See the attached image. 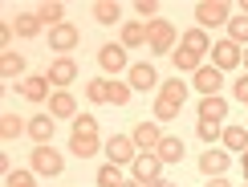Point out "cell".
Masks as SVG:
<instances>
[{
	"mask_svg": "<svg viewBox=\"0 0 248 187\" xmlns=\"http://www.w3.org/2000/svg\"><path fill=\"white\" fill-rule=\"evenodd\" d=\"M69 151L78 159H94L98 151H106V142L98 139V118L94 114H78L74 126H69Z\"/></svg>",
	"mask_w": 248,
	"mask_h": 187,
	"instance_id": "1",
	"label": "cell"
},
{
	"mask_svg": "<svg viewBox=\"0 0 248 187\" xmlns=\"http://www.w3.org/2000/svg\"><path fill=\"white\" fill-rule=\"evenodd\" d=\"M175 41H183L179 33H175V25H171V20H151V25H147V53L151 57H171L175 53Z\"/></svg>",
	"mask_w": 248,
	"mask_h": 187,
	"instance_id": "2",
	"label": "cell"
},
{
	"mask_svg": "<svg viewBox=\"0 0 248 187\" xmlns=\"http://www.w3.org/2000/svg\"><path fill=\"white\" fill-rule=\"evenodd\" d=\"M228 20H232V4L228 0H200V4H195V29H203V33H208V29H228Z\"/></svg>",
	"mask_w": 248,
	"mask_h": 187,
	"instance_id": "3",
	"label": "cell"
},
{
	"mask_svg": "<svg viewBox=\"0 0 248 187\" xmlns=\"http://www.w3.org/2000/svg\"><path fill=\"white\" fill-rule=\"evenodd\" d=\"M29 171H37V175H61L65 171V155L61 151H53V142L49 147H33V155H29Z\"/></svg>",
	"mask_w": 248,
	"mask_h": 187,
	"instance_id": "4",
	"label": "cell"
},
{
	"mask_svg": "<svg viewBox=\"0 0 248 187\" xmlns=\"http://www.w3.org/2000/svg\"><path fill=\"white\" fill-rule=\"evenodd\" d=\"M139 147H134L130 134H110L106 139V159L114 163V167H134V159H139Z\"/></svg>",
	"mask_w": 248,
	"mask_h": 187,
	"instance_id": "5",
	"label": "cell"
},
{
	"mask_svg": "<svg viewBox=\"0 0 248 187\" xmlns=\"http://www.w3.org/2000/svg\"><path fill=\"white\" fill-rule=\"evenodd\" d=\"M130 139H134V147H139L142 155H155V151H159V142H163V130H159V122H155V118H142V122H134Z\"/></svg>",
	"mask_w": 248,
	"mask_h": 187,
	"instance_id": "6",
	"label": "cell"
},
{
	"mask_svg": "<svg viewBox=\"0 0 248 187\" xmlns=\"http://www.w3.org/2000/svg\"><path fill=\"white\" fill-rule=\"evenodd\" d=\"M81 45V33H78V25H57V29H49V49H53V53H61V57H69L74 53V49Z\"/></svg>",
	"mask_w": 248,
	"mask_h": 187,
	"instance_id": "7",
	"label": "cell"
},
{
	"mask_svg": "<svg viewBox=\"0 0 248 187\" xmlns=\"http://www.w3.org/2000/svg\"><path fill=\"white\" fill-rule=\"evenodd\" d=\"M212 65L220 69V74H224V69L244 65V49H240V45H232L228 37H224V41H216V45H212Z\"/></svg>",
	"mask_w": 248,
	"mask_h": 187,
	"instance_id": "8",
	"label": "cell"
},
{
	"mask_svg": "<svg viewBox=\"0 0 248 187\" xmlns=\"http://www.w3.org/2000/svg\"><path fill=\"white\" fill-rule=\"evenodd\" d=\"M134 183H142V187H155L163 179V159L159 155H139V159H134Z\"/></svg>",
	"mask_w": 248,
	"mask_h": 187,
	"instance_id": "9",
	"label": "cell"
},
{
	"mask_svg": "<svg viewBox=\"0 0 248 187\" xmlns=\"http://www.w3.org/2000/svg\"><path fill=\"white\" fill-rule=\"evenodd\" d=\"M16 90H20V98H29V102H49L53 98V81H49V74H29Z\"/></svg>",
	"mask_w": 248,
	"mask_h": 187,
	"instance_id": "10",
	"label": "cell"
},
{
	"mask_svg": "<svg viewBox=\"0 0 248 187\" xmlns=\"http://www.w3.org/2000/svg\"><path fill=\"white\" fill-rule=\"evenodd\" d=\"M191 90H200L203 98H216V94L224 90V74L216 65H203V69H195L191 74Z\"/></svg>",
	"mask_w": 248,
	"mask_h": 187,
	"instance_id": "11",
	"label": "cell"
},
{
	"mask_svg": "<svg viewBox=\"0 0 248 187\" xmlns=\"http://www.w3.org/2000/svg\"><path fill=\"white\" fill-rule=\"evenodd\" d=\"M126 81H130V90H139V94H147V90H159V86H163L151 61H139V65H130V69H126Z\"/></svg>",
	"mask_w": 248,
	"mask_h": 187,
	"instance_id": "12",
	"label": "cell"
},
{
	"mask_svg": "<svg viewBox=\"0 0 248 187\" xmlns=\"http://www.w3.org/2000/svg\"><path fill=\"white\" fill-rule=\"evenodd\" d=\"M98 65L106 69V74H126L130 61H126V49H122V41H118V45H102V49H98Z\"/></svg>",
	"mask_w": 248,
	"mask_h": 187,
	"instance_id": "13",
	"label": "cell"
},
{
	"mask_svg": "<svg viewBox=\"0 0 248 187\" xmlns=\"http://www.w3.org/2000/svg\"><path fill=\"white\" fill-rule=\"evenodd\" d=\"M49 81H53L57 90L74 86V81H78V61L74 57H53V61H49Z\"/></svg>",
	"mask_w": 248,
	"mask_h": 187,
	"instance_id": "14",
	"label": "cell"
},
{
	"mask_svg": "<svg viewBox=\"0 0 248 187\" xmlns=\"http://www.w3.org/2000/svg\"><path fill=\"white\" fill-rule=\"evenodd\" d=\"M228 167H232V155L228 151H212L208 147V151L200 155V171L208 175V179H224V171H228Z\"/></svg>",
	"mask_w": 248,
	"mask_h": 187,
	"instance_id": "15",
	"label": "cell"
},
{
	"mask_svg": "<svg viewBox=\"0 0 248 187\" xmlns=\"http://www.w3.org/2000/svg\"><path fill=\"white\" fill-rule=\"evenodd\" d=\"M53 130H57L53 114H37V118H29V139H33L37 147H49V142H53Z\"/></svg>",
	"mask_w": 248,
	"mask_h": 187,
	"instance_id": "16",
	"label": "cell"
},
{
	"mask_svg": "<svg viewBox=\"0 0 248 187\" xmlns=\"http://www.w3.org/2000/svg\"><path fill=\"white\" fill-rule=\"evenodd\" d=\"M49 114H53V118H69L74 122L78 118V98L69 90H53V98H49Z\"/></svg>",
	"mask_w": 248,
	"mask_h": 187,
	"instance_id": "17",
	"label": "cell"
},
{
	"mask_svg": "<svg viewBox=\"0 0 248 187\" xmlns=\"http://www.w3.org/2000/svg\"><path fill=\"white\" fill-rule=\"evenodd\" d=\"M228 118V98L216 94V98H200V122H220Z\"/></svg>",
	"mask_w": 248,
	"mask_h": 187,
	"instance_id": "18",
	"label": "cell"
},
{
	"mask_svg": "<svg viewBox=\"0 0 248 187\" xmlns=\"http://www.w3.org/2000/svg\"><path fill=\"white\" fill-rule=\"evenodd\" d=\"M147 45V25L142 20H122V49H142Z\"/></svg>",
	"mask_w": 248,
	"mask_h": 187,
	"instance_id": "19",
	"label": "cell"
},
{
	"mask_svg": "<svg viewBox=\"0 0 248 187\" xmlns=\"http://www.w3.org/2000/svg\"><path fill=\"white\" fill-rule=\"evenodd\" d=\"M0 78H20L25 81V53H16V49H8V53H0Z\"/></svg>",
	"mask_w": 248,
	"mask_h": 187,
	"instance_id": "20",
	"label": "cell"
},
{
	"mask_svg": "<svg viewBox=\"0 0 248 187\" xmlns=\"http://www.w3.org/2000/svg\"><path fill=\"white\" fill-rule=\"evenodd\" d=\"M33 13L41 16V25H45V29H57V25H65V20H61V16H65V4H61V0H45V4H37Z\"/></svg>",
	"mask_w": 248,
	"mask_h": 187,
	"instance_id": "21",
	"label": "cell"
},
{
	"mask_svg": "<svg viewBox=\"0 0 248 187\" xmlns=\"http://www.w3.org/2000/svg\"><path fill=\"white\" fill-rule=\"evenodd\" d=\"M20 134H29V122H20V114L4 110V114H0V139L13 142V139H20Z\"/></svg>",
	"mask_w": 248,
	"mask_h": 187,
	"instance_id": "22",
	"label": "cell"
},
{
	"mask_svg": "<svg viewBox=\"0 0 248 187\" xmlns=\"http://www.w3.org/2000/svg\"><path fill=\"white\" fill-rule=\"evenodd\" d=\"M90 13H94L98 25H118V20H122V4H118V0H94Z\"/></svg>",
	"mask_w": 248,
	"mask_h": 187,
	"instance_id": "23",
	"label": "cell"
},
{
	"mask_svg": "<svg viewBox=\"0 0 248 187\" xmlns=\"http://www.w3.org/2000/svg\"><path fill=\"white\" fill-rule=\"evenodd\" d=\"M187 90H191V86L175 74V78H167V81L159 86V98H167V102H175V106H183V102H187Z\"/></svg>",
	"mask_w": 248,
	"mask_h": 187,
	"instance_id": "24",
	"label": "cell"
},
{
	"mask_svg": "<svg viewBox=\"0 0 248 187\" xmlns=\"http://www.w3.org/2000/svg\"><path fill=\"white\" fill-rule=\"evenodd\" d=\"M13 29H16V37H25V41H33V37H41V16L37 13H16V20H13Z\"/></svg>",
	"mask_w": 248,
	"mask_h": 187,
	"instance_id": "25",
	"label": "cell"
},
{
	"mask_svg": "<svg viewBox=\"0 0 248 187\" xmlns=\"http://www.w3.org/2000/svg\"><path fill=\"white\" fill-rule=\"evenodd\" d=\"M179 45L183 49H191V53H212V45H216V41L208 37V33H203V29H187V33H183V41H179Z\"/></svg>",
	"mask_w": 248,
	"mask_h": 187,
	"instance_id": "26",
	"label": "cell"
},
{
	"mask_svg": "<svg viewBox=\"0 0 248 187\" xmlns=\"http://www.w3.org/2000/svg\"><path fill=\"white\" fill-rule=\"evenodd\" d=\"M171 61H175V74H195V69H203V57L191 53V49H183V45L171 53Z\"/></svg>",
	"mask_w": 248,
	"mask_h": 187,
	"instance_id": "27",
	"label": "cell"
},
{
	"mask_svg": "<svg viewBox=\"0 0 248 187\" xmlns=\"http://www.w3.org/2000/svg\"><path fill=\"white\" fill-rule=\"evenodd\" d=\"M163 159V167L167 163H183V139H175V134H163V142H159V151H155Z\"/></svg>",
	"mask_w": 248,
	"mask_h": 187,
	"instance_id": "28",
	"label": "cell"
},
{
	"mask_svg": "<svg viewBox=\"0 0 248 187\" xmlns=\"http://www.w3.org/2000/svg\"><path fill=\"white\" fill-rule=\"evenodd\" d=\"M224 151H248V126H240V122H236V126H224Z\"/></svg>",
	"mask_w": 248,
	"mask_h": 187,
	"instance_id": "29",
	"label": "cell"
},
{
	"mask_svg": "<svg viewBox=\"0 0 248 187\" xmlns=\"http://www.w3.org/2000/svg\"><path fill=\"white\" fill-rule=\"evenodd\" d=\"M94 183H98V187H122L126 179H122V167H114V163H102L98 175H94Z\"/></svg>",
	"mask_w": 248,
	"mask_h": 187,
	"instance_id": "30",
	"label": "cell"
},
{
	"mask_svg": "<svg viewBox=\"0 0 248 187\" xmlns=\"http://www.w3.org/2000/svg\"><path fill=\"white\" fill-rule=\"evenodd\" d=\"M179 110H183V106H175V102H167V98H159V94H155L151 118H155V122H171V118H179Z\"/></svg>",
	"mask_w": 248,
	"mask_h": 187,
	"instance_id": "31",
	"label": "cell"
},
{
	"mask_svg": "<svg viewBox=\"0 0 248 187\" xmlns=\"http://www.w3.org/2000/svg\"><path fill=\"white\" fill-rule=\"evenodd\" d=\"M228 41H232V45H240V49H248V16L244 13L228 20Z\"/></svg>",
	"mask_w": 248,
	"mask_h": 187,
	"instance_id": "32",
	"label": "cell"
},
{
	"mask_svg": "<svg viewBox=\"0 0 248 187\" xmlns=\"http://www.w3.org/2000/svg\"><path fill=\"white\" fill-rule=\"evenodd\" d=\"M86 98L94 102V106L110 102V78H94V81H86Z\"/></svg>",
	"mask_w": 248,
	"mask_h": 187,
	"instance_id": "33",
	"label": "cell"
},
{
	"mask_svg": "<svg viewBox=\"0 0 248 187\" xmlns=\"http://www.w3.org/2000/svg\"><path fill=\"white\" fill-rule=\"evenodd\" d=\"M130 94H134L130 81H118V78H114V81H110V106H126Z\"/></svg>",
	"mask_w": 248,
	"mask_h": 187,
	"instance_id": "34",
	"label": "cell"
},
{
	"mask_svg": "<svg viewBox=\"0 0 248 187\" xmlns=\"http://www.w3.org/2000/svg\"><path fill=\"white\" fill-rule=\"evenodd\" d=\"M195 134H200V139L212 147L216 139H224V126H220V122H195Z\"/></svg>",
	"mask_w": 248,
	"mask_h": 187,
	"instance_id": "35",
	"label": "cell"
},
{
	"mask_svg": "<svg viewBox=\"0 0 248 187\" xmlns=\"http://www.w3.org/2000/svg\"><path fill=\"white\" fill-rule=\"evenodd\" d=\"M134 13H139L142 25H151V20H159V0H139V4H134Z\"/></svg>",
	"mask_w": 248,
	"mask_h": 187,
	"instance_id": "36",
	"label": "cell"
},
{
	"mask_svg": "<svg viewBox=\"0 0 248 187\" xmlns=\"http://www.w3.org/2000/svg\"><path fill=\"white\" fill-rule=\"evenodd\" d=\"M4 187H41V183H37V171H13Z\"/></svg>",
	"mask_w": 248,
	"mask_h": 187,
	"instance_id": "37",
	"label": "cell"
},
{
	"mask_svg": "<svg viewBox=\"0 0 248 187\" xmlns=\"http://www.w3.org/2000/svg\"><path fill=\"white\" fill-rule=\"evenodd\" d=\"M13 37H16L13 20H4V25H0V53H8V49H13Z\"/></svg>",
	"mask_w": 248,
	"mask_h": 187,
	"instance_id": "38",
	"label": "cell"
},
{
	"mask_svg": "<svg viewBox=\"0 0 248 187\" xmlns=\"http://www.w3.org/2000/svg\"><path fill=\"white\" fill-rule=\"evenodd\" d=\"M232 98H236V102H244V106H248V74H240V78L232 81Z\"/></svg>",
	"mask_w": 248,
	"mask_h": 187,
	"instance_id": "39",
	"label": "cell"
},
{
	"mask_svg": "<svg viewBox=\"0 0 248 187\" xmlns=\"http://www.w3.org/2000/svg\"><path fill=\"white\" fill-rule=\"evenodd\" d=\"M240 167H244V183H248V151L240 155Z\"/></svg>",
	"mask_w": 248,
	"mask_h": 187,
	"instance_id": "40",
	"label": "cell"
},
{
	"mask_svg": "<svg viewBox=\"0 0 248 187\" xmlns=\"http://www.w3.org/2000/svg\"><path fill=\"white\" fill-rule=\"evenodd\" d=\"M208 187H232L228 179H208Z\"/></svg>",
	"mask_w": 248,
	"mask_h": 187,
	"instance_id": "41",
	"label": "cell"
},
{
	"mask_svg": "<svg viewBox=\"0 0 248 187\" xmlns=\"http://www.w3.org/2000/svg\"><path fill=\"white\" fill-rule=\"evenodd\" d=\"M240 13H244V16H248V0H240Z\"/></svg>",
	"mask_w": 248,
	"mask_h": 187,
	"instance_id": "42",
	"label": "cell"
},
{
	"mask_svg": "<svg viewBox=\"0 0 248 187\" xmlns=\"http://www.w3.org/2000/svg\"><path fill=\"white\" fill-rule=\"evenodd\" d=\"M244 74H248V49H244Z\"/></svg>",
	"mask_w": 248,
	"mask_h": 187,
	"instance_id": "43",
	"label": "cell"
},
{
	"mask_svg": "<svg viewBox=\"0 0 248 187\" xmlns=\"http://www.w3.org/2000/svg\"><path fill=\"white\" fill-rule=\"evenodd\" d=\"M155 187H171V183H167V179H159V183H155Z\"/></svg>",
	"mask_w": 248,
	"mask_h": 187,
	"instance_id": "44",
	"label": "cell"
},
{
	"mask_svg": "<svg viewBox=\"0 0 248 187\" xmlns=\"http://www.w3.org/2000/svg\"><path fill=\"white\" fill-rule=\"evenodd\" d=\"M122 187H142V183H134V179H130V183H122Z\"/></svg>",
	"mask_w": 248,
	"mask_h": 187,
	"instance_id": "45",
	"label": "cell"
},
{
	"mask_svg": "<svg viewBox=\"0 0 248 187\" xmlns=\"http://www.w3.org/2000/svg\"><path fill=\"white\" fill-rule=\"evenodd\" d=\"M244 126H248V122H244Z\"/></svg>",
	"mask_w": 248,
	"mask_h": 187,
	"instance_id": "46",
	"label": "cell"
},
{
	"mask_svg": "<svg viewBox=\"0 0 248 187\" xmlns=\"http://www.w3.org/2000/svg\"><path fill=\"white\" fill-rule=\"evenodd\" d=\"M244 187H248V183H244Z\"/></svg>",
	"mask_w": 248,
	"mask_h": 187,
	"instance_id": "47",
	"label": "cell"
}]
</instances>
